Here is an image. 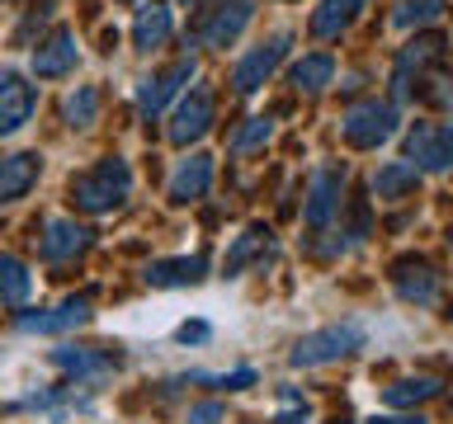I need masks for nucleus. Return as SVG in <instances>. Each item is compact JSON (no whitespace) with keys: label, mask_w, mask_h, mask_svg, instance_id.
<instances>
[{"label":"nucleus","mask_w":453,"mask_h":424,"mask_svg":"<svg viewBox=\"0 0 453 424\" xmlns=\"http://www.w3.org/2000/svg\"><path fill=\"white\" fill-rule=\"evenodd\" d=\"M444 34H420V38H411L402 57H396V66H392V90L396 99H434V104H444Z\"/></svg>","instance_id":"f257e3e1"},{"label":"nucleus","mask_w":453,"mask_h":424,"mask_svg":"<svg viewBox=\"0 0 453 424\" xmlns=\"http://www.w3.org/2000/svg\"><path fill=\"white\" fill-rule=\"evenodd\" d=\"M127 193H133V165L123 161V155H99L90 170H81L76 179H71V203L81 212H113L127 203Z\"/></svg>","instance_id":"f03ea898"},{"label":"nucleus","mask_w":453,"mask_h":424,"mask_svg":"<svg viewBox=\"0 0 453 424\" xmlns=\"http://www.w3.org/2000/svg\"><path fill=\"white\" fill-rule=\"evenodd\" d=\"M368 344V325L364 321H331L321 330L303 335L288 353V367H326V363H340L349 353H359Z\"/></svg>","instance_id":"7ed1b4c3"},{"label":"nucleus","mask_w":453,"mask_h":424,"mask_svg":"<svg viewBox=\"0 0 453 424\" xmlns=\"http://www.w3.org/2000/svg\"><path fill=\"white\" fill-rule=\"evenodd\" d=\"M396 123H402V113H396L392 99H359V104L340 118V137H345L354 151H378L382 141L396 137Z\"/></svg>","instance_id":"20e7f679"},{"label":"nucleus","mask_w":453,"mask_h":424,"mask_svg":"<svg viewBox=\"0 0 453 424\" xmlns=\"http://www.w3.org/2000/svg\"><path fill=\"white\" fill-rule=\"evenodd\" d=\"M288 48H293V34H288V28L269 34V38L260 42V48H250V52L232 66V90H236V95H255V90H260V85H265V80L283 66Z\"/></svg>","instance_id":"39448f33"},{"label":"nucleus","mask_w":453,"mask_h":424,"mask_svg":"<svg viewBox=\"0 0 453 424\" xmlns=\"http://www.w3.org/2000/svg\"><path fill=\"white\" fill-rule=\"evenodd\" d=\"M48 363L57 367V373H66L76 387H90V382H104L123 367V353L113 349H95V344H62L48 353Z\"/></svg>","instance_id":"423d86ee"},{"label":"nucleus","mask_w":453,"mask_h":424,"mask_svg":"<svg viewBox=\"0 0 453 424\" xmlns=\"http://www.w3.org/2000/svg\"><path fill=\"white\" fill-rule=\"evenodd\" d=\"M95 321V302L90 297H62L57 307L48 311H24L19 321H14V330L19 335H76L81 325H90Z\"/></svg>","instance_id":"0eeeda50"},{"label":"nucleus","mask_w":453,"mask_h":424,"mask_svg":"<svg viewBox=\"0 0 453 424\" xmlns=\"http://www.w3.org/2000/svg\"><path fill=\"white\" fill-rule=\"evenodd\" d=\"M194 76H198V62H194V57H180V62H170V66H161V71H151V76H142V80H137V95H133V99H137V113H142V118H156V113H161Z\"/></svg>","instance_id":"6e6552de"},{"label":"nucleus","mask_w":453,"mask_h":424,"mask_svg":"<svg viewBox=\"0 0 453 424\" xmlns=\"http://www.w3.org/2000/svg\"><path fill=\"white\" fill-rule=\"evenodd\" d=\"M212 118H218V95H212L208 85H194V90H189V95H184L180 104H175V113H170L165 137L175 141V147H189V141L208 137Z\"/></svg>","instance_id":"1a4fd4ad"},{"label":"nucleus","mask_w":453,"mask_h":424,"mask_svg":"<svg viewBox=\"0 0 453 424\" xmlns=\"http://www.w3.org/2000/svg\"><path fill=\"white\" fill-rule=\"evenodd\" d=\"M345 179H349V170L345 165H321V170H311V179H307V203H303V222L307 226H331L340 217V203H345Z\"/></svg>","instance_id":"9d476101"},{"label":"nucleus","mask_w":453,"mask_h":424,"mask_svg":"<svg viewBox=\"0 0 453 424\" xmlns=\"http://www.w3.org/2000/svg\"><path fill=\"white\" fill-rule=\"evenodd\" d=\"M453 161V137L444 123H416L406 132V165H416L420 175L430 170V175H439V170H449Z\"/></svg>","instance_id":"9b49d317"},{"label":"nucleus","mask_w":453,"mask_h":424,"mask_svg":"<svg viewBox=\"0 0 453 424\" xmlns=\"http://www.w3.org/2000/svg\"><path fill=\"white\" fill-rule=\"evenodd\" d=\"M392 288L411 307H434L439 292H444V278L434 274L430 260H411V254H406V260L392 264Z\"/></svg>","instance_id":"f8f14e48"},{"label":"nucleus","mask_w":453,"mask_h":424,"mask_svg":"<svg viewBox=\"0 0 453 424\" xmlns=\"http://www.w3.org/2000/svg\"><path fill=\"white\" fill-rule=\"evenodd\" d=\"M90 250V226H81L76 217H48L42 222V240H38V254L48 264H66L76 254Z\"/></svg>","instance_id":"ddd939ff"},{"label":"nucleus","mask_w":453,"mask_h":424,"mask_svg":"<svg viewBox=\"0 0 453 424\" xmlns=\"http://www.w3.org/2000/svg\"><path fill=\"white\" fill-rule=\"evenodd\" d=\"M76 66H81V42L71 28H57V34H48L34 48V76H42V80H57Z\"/></svg>","instance_id":"4468645a"},{"label":"nucleus","mask_w":453,"mask_h":424,"mask_svg":"<svg viewBox=\"0 0 453 424\" xmlns=\"http://www.w3.org/2000/svg\"><path fill=\"white\" fill-rule=\"evenodd\" d=\"M34 109H38V90L24 76L5 71V76H0V137L19 132V127L34 118Z\"/></svg>","instance_id":"2eb2a0df"},{"label":"nucleus","mask_w":453,"mask_h":424,"mask_svg":"<svg viewBox=\"0 0 453 424\" xmlns=\"http://www.w3.org/2000/svg\"><path fill=\"white\" fill-rule=\"evenodd\" d=\"M208 184H212V155L194 151V155H184V161L175 165L165 193H170V203H198V198L208 193Z\"/></svg>","instance_id":"dca6fc26"},{"label":"nucleus","mask_w":453,"mask_h":424,"mask_svg":"<svg viewBox=\"0 0 453 424\" xmlns=\"http://www.w3.org/2000/svg\"><path fill=\"white\" fill-rule=\"evenodd\" d=\"M208 278V254H175V260H151L147 283L151 288H194Z\"/></svg>","instance_id":"f3484780"},{"label":"nucleus","mask_w":453,"mask_h":424,"mask_svg":"<svg viewBox=\"0 0 453 424\" xmlns=\"http://www.w3.org/2000/svg\"><path fill=\"white\" fill-rule=\"evenodd\" d=\"M42 175V155L38 151H14L0 161V203H14V198H24L28 189L38 184Z\"/></svg>","instance_id":"a211bd4d"},{"label":"nucleus","mask_w":453,"mask_h":424,"mask_svg":"<svg viewBox=\"0 0 453 424\" xmlns=\"http://www.w3.org/2000/svg\"><path fill=\"white\" fill-rule=\"evenodd\" d=\"M269 250H274V231H269L265 222H250L246 231H241V236L232 240V250H226V260H222V269H226V278L246 274V269H250L255 260H265Z\"/></svg>","instance_id":"6ab92c4d"},{"label":"nucleus","mask_w":453,"mask_h":424,"mask_svg":"<svg viewBox=\"0 0 453 424\" xmlns=\"http://www.w3.org/2000/svg\"><path fill=\"white\" fill-rule=\"evenodd\" d=\"M250 14H255V10L246 5V0H232V5H222L203 28H198V42H203V48H232V42L246 34Z\"/></svg>","instance_id":"aec40b11"},{"label":"nucleus","mask_w":453,"mask_h":424,"mask_svg":"<svg viewBox=\"0 0 453 424\" xmlns=\"http://www.w3.org/2000/svg\"><path fill=\"white\" fill-rule=\"evenodd\" d=\"M170 34H175V14H170V5H142L137 10V19H133V48L137 52H156V48H165Z\"/></svg>","instance_id":"412c9836"},{"label":"nucleus","mask_w":453,"mask_h":424,"mask_svg":"<svg viewBox=\"0 0 453 424\" xmlns=\"http://www.w3.org/2000/svg\"><path fill=\"white\" fill-rule=\"evenodd\" d=\"M420 189V170L416 165H406V161H388V165H378V175H373V193L382 198V203H402V198H411Z\"/></svg>","instance_id":"4be33fe9"},{"label":"nucleus","mask_w":453,"mask_h":424,"mask_svg":"<svg viewBox=\"0 0 453 424\" xmlns=\"http://www.w3.org/2000/svg\"><path fill=\"white\" fill-rule=\"evenodd\" d=\"M364 10H368V0H321V10L311 14V34L317 38H340Z\"/></svg>","instance_id":"5701e85b"},{"label":"nucleus","mask_w":453,"mask_h":424,"mask_svg":"<svg viewBox=\"0 0 453 424\" xmlns=\"http://www.w3.org/2000/svg\"><path fill=\"white\" fill-rule=\"evenodd\" d=\"M19 410H38L48 420H66V415H90L95 401L90 396H76V391H38V396H24Z\"/></svg>","instance_id":"b1692460"},{"label":"nucleus","mask_w":453,"mask_h":424,"mask_svg":"<svg viewBox=\"0 0 453 424\" xmlns=\"http://www.w3.org/2000/svg\"><path fill=\"white\" fill-rule=\"evenodd\" d=\"M439 391H444L439 377H402V382H392V387L382 391V401H388V410H416L425 401H434Z\"/></svg>","instance_id":"393cba45"},{"label":"nucleus","mask_w":453,"mask_h":424,"mask_svg":"<svg viewBox=\"0 0 453 424\" xmlns=\"http://www.w3.org/2000/svg\"><path fill=\"white\" fill-rule=\"evenodd\" d=\"M28 292H34V274H28V264L0 250V307H24Z\"/></svg>","instance_id":"a878e982"},{"label":"nucleus","mask_w":453,"mask_h":424,"mask_svg":"<svg viewBox=\"0 0 453 424\" xmlns=\"http://www.w3.org/2000/svg\"><path fill=\"white\" fill-rule=\"evenodd\" d=\"M288 80H293V90H307V95L326 90V85L335 80V57H331V52H311V57H303V62H293Z\"/></svg>","instance_id":"bb28decb"},{"label":"nucleus","mask_w":453,"mask_h":424,"mask_svg":"<svg viewBox=\"0 0 453 424\" xmlns=\"http://www.w3.org/2000/svg\"><path fill=\"white\" fill-rule=\"evenodd\" d=\"M99 109H104V95H99L95 85H76V90L66 95V104H62L66 123L76 127V132H85V127L99 123Z\"/></svg>","instance_id":"cd10ccee"},{"label":"nucleus","mask_w":453,"mask_h":424,"mask_svg":"<svg viewBox=\"0 0 453 424\" xmlns=\"http://www.w3.org/2000/svg\"><path fill=\"white\" fill-rule=\"evenodd\" d=\"M189 382H203V387H226V391H241V387H255V367H236V373H180V377H170L165 387H189Z\"/></svg>","instance_id":"c85d7f7f"},{"label":"nucleus","mask_w":453,"mask_h":424,"mask_svg":"<svg viewBox=\"0 0 453 424\" xmlns=\"http://www.w3.org/2000/svg\"><path fill=\"white\" fill-rule=\"evenodd\" d=\"M439 14H444V0H402L396 14H392V24L396 28H416V24L439 19Z\"/></svg>","instance_id":"c756f323"},{"label":"nucleus","mask_w":453,"mask_h":424,"mask_svg":"<svg viewBox=\"0 0 453 424\" xmlns=\"http://www.w3.org/2000/svg\"><path fill=\"white\" fill-rule=\"evenodd\" d=\"M269 137H274V118H250V123H246V127H241V132L232 137V151H236V155L260 151Z\"/></svg>","instance_id":"7c9ffc66"},{"label":"nucleus","mask_w":453,"mask_h":424,"mask_svg":"<svg viewBox=\"0 0 453 424\" xmlns=\"http://www.w3.org/2000/svg\"><path fill=\"white\" fill-rule=\"evenodd\" d=\"M311 420V405H307V396H297V391H283V410L274 415V424H307Z\"/></svg>","instance_id":"2f4dec72"},{"label":"nucleus","mask_w":453,"mask_h":424,"mask_svg":"<svg viewBox=\"0 0 453 424\" xmlns=\"http://www.w3.org/2000/svg\"><path fill=\"white\" fill-rule=\"evenodd\" d=\"M184 420H189V424H222L226 410L218 401H198V405H189V415H184Z\"/></svg>","instance_id":"473e14b6"},{"label":"nucleus","mask_w":453,"mask_h":424,"mask_svg":"<svg viewBox=\"0 0 453 424\" xmlns=\"http://www.w3.org/2000/svg\"><path fill=\"white\" fill-rule=\"evenodd\" d=\"M180 344H203V339H212V325L208 321H184L180 330H175Z\"/></svg>","instance_id":"72a5a7b5"},{"label":"nucleus","mask_w":453,"mask_h":424,"mask_svg":"<svg viewBox=\"0 0 453 424\" xmlns=\"http://www.w3.org/2000/svg\"><path fill=\"white\" fill-rule=\"evenodd\" d=\"M368 424H430V420L416 415V410H406V415H373Z\"/></svg>","instance_id":"f704fd0d"},{"label":"nucleus","mask_w":453,"mask_h":424,"mask_svg":"<svg viewBox=\"0 0 453 424\" xmlns=\"http://www.w3.org/2000/svg\"><path fill=\"white\" fill-rule=\"evenodd\" d=\"M180 5H203V0H180Z\"/></svg>","instance_id":"c9c22d12"}]
</instances>
